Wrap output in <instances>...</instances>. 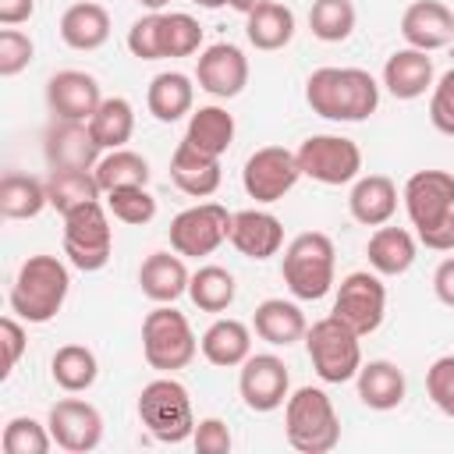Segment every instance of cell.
I'll return each mask as SVG.
<instances>
[{"mask_svg": "<svg viewBox=\"0 0 454 454\" xmlns=\"http://www.w3.org/2000/svg\"><path fill=\"white\" fill-rule=\"evenodd\" d=\"M305 103L326 121H365L380 106V82L362 67H316L305 82Z\"/></svg>", "mask_w": 454, "mask_h": 454, "instance_id": "obj_1", "label": "cell"}, {"mask_svg": "<svg viewBox=\"0 0 454 454\" xmlns=\"http://www.w3.org/2000/svg\"><path fill=\"white\" fill-rule=\"evenodd\" d=\"M71 291V273L57 255H28L11 284V312L25 323H50Z\"/></svg>", "mask_w": 454, "mask_h": 454, "instance_id": "obj_2", "label": "cell"}, {"mask_svg": "<svg viewBox=\"0 0 454 454\" xmlns=\"http://www.w3.org/2000/svg\"><path fill=\"white\" fill-rule=\"evenodd\" d=\"M284 436L298 454H326L340 443V419L326 390L298 387L284 401Z\"/></svg>", "mask_w": 454, "mask_h": 454, "instance_id": "obj_3", "label": "cell"}, {"mask_svg": "<svg viewBox=\"0 0 454 454\" xmlns=\"http://www.w3.org/2000/svg\"><path fill=\"white\" fill-rule=\"evenodd\" d=\"M333 241L323 231H305L284 248L280 277L298 301H319L333 287Z\"/></svg>", "mask_w": 454, "mask_h": 454, "instance_id": "obj_4", "label": "cell"}, {"mask_svg": "<svg viewBox=\"0 0 454 454\" xmlns=\"http://www.w3.org/2000/svg\"><path fill=\"white\" fill-rule=\"evenodd\" d=\"M138 419L160 443H184L195 433V411L184 383H177L170 372L145 383L138 394Z\"/></svg>", "mask_w": 454, "mask_h": 454, "instance_id": "obj_5", "label": "cell"}, {"mask_svg": "<svg viewBox=\"0 0 454 454\" xmlns=\"http://www.w3.org/2000/svg\"><path fill=\"white\" fill-rule=\"evenodd\" d=\"M362 337L344 326L337 316H326V319H316L309 330H305V351H309V362L316 369V376L323 383H348L358 376L362 369Z\"/></svg>", "mask_w": 454, "mask_h": 454, "instance_id": "obj_6", "label": "cell"}, {"mask_svg": "<svg viewBox=\"0 0 454 454\" xmlns=\"http://www.w3.org/2000/svg\"><path fill=\"white\" fill-rule=\"evenodd\" d=\"M199 351V340L192 333V323L174 305H156L142 319V355L156 372H177L192 365Z\"/></svg>", "mask_w": 454, "mask_h": 454, "instance_id": "obj_7", "label": "cell"}, {"mask_svg": "<svg viewBox=\"0 0 454 454\" xmlns=\"http://www.w3.org/2000/svg\"><path fill=\"white\" fill-rule=\"evenodd\" d=\"M114 252V231L103 202H85L71 213H64V255L82 273H96L110 262Z\"/></svg>", "mask_w": 454, "mask_h": 454, "instance_id": "obj_8", "label": "cell"}, {"mask_svg": "<svg viewBox=\"0 0 454 454\" xmlns=\"http://www.w3.org/2000/svg\"><path fill=\"white\" fill-rule=\"evenodd\" d=\"M294 156H298L301 177H312L326 188L351 184L362 170V149L344 135H309L294 149Z\"/></svg>", "mask_w": 454, "mask_h": 454, "instance_id": "obj_9", "label": "cell"}, {"mask_svg": "<svg viewBox=\"0 0 454 454\" xmlns=\"http://www.w3.org/2000/svg\"><path fill=\"white\" fill-rule=\"evenodd\" d=\"M231 216L234 213H227L220 202H199L181 209L170 220V248L192 259L213 255L223 241H231Z\"/></svg>", "mask_w": 454, "mask_h": 454, "instance_id": "obj_10", "label": "cell"}, {"mask_svg": "<svg viewBox=\"0 0 454 454\" xmlns=\"http://www.w3.org/2000/svg\"><path fill=\"white\" fill-rule=\"evenodd\" d=\"M344 326H351L358 337L380 330L383 316H387V287L380 280V273L372 270H355L337 284V298H333V312Z\"/></svg>", "mask_w": 454, "mask_h": 454, "instance_id": "obj_11", "label": "cell"}, {"mask_svg": "<svg viewBox=\"0 0 454 454\" xmlns=\"http://www.w3.org/2000/svg\"><path fill=\"white\" fill-rule=\"evenodd\" d=\"M301 177L298 156L284 145H262L245 160L241 184L255 202H280Z\"/></svg>", "mask_w": 454, "mask_h": 454, "instance_id": "obj_12", "label": "cell"}, {"mask_svg": "<svg viewBox=\"0 0 454 454\" xmlns=\"http://www.w3.org/2000/svg\"><path fill=\"white\" fill-rule=\"evenodd\" d=\"M238 390H241L245 408L266 415V411L284 408V401L291 397V372H287L284 358H277L270 351L266 355H248L241 362Z\"/></svg>", "mask_w": 454, "mask_h": 454, "instance_id": "obj_13", "label": "cell"}, {"mask_svg": "<svg viewBox=\"0 0 454 454\" xmlns=\"http://www.w3.org/2000/svg\"><path fill=\"white\" fill-rule=\"evenodd\" d=\"M46 426L53 433V443L71 454H85L103 443V415L96 404H89L82 397H60L50 408Z\"/></svg>", "mask_w": 454, "mask_h": 454, "instance_id": "obj_14", "label": "cell"}, {"mask_svg": "<svg viewBox=\"0 0 454 454\" xmlns=\"http://www.w3.org/2000/svg\"><path fill=\"white\" fill-rule=\"evenodd\" d=\"M195 82L202 92H209L216 99H234L248 85V57L234 43H213L199 53Z\"/></svg>", "mask_w": 454, "mask_h": 454, "instance_id": "obj_15", "label": "cell"}, {"mask_svg": "<svg viewBox=\"0 0 454 454\" xmlns=\"http://www.w3.org/2000/svg\"><path fill=\"white\" fill-rule=\"evenodd\" d=\"M43 156L50 170L71 167V170H96L103 149L89 131V121H57L43 131Z\"/></svg>", "mask_w": 454, "mask_h": 454, "instance_id": "obj_16", "label": "cell"}, {"mask_svg": "<svg viewBox=\"0 0 454 454\" xmlns=\"http://www.w3.org/2000/svg\"><path fill=\"white\" fill-rule=\"evenodd\" d=\"M404 209L415 231L433 227L454 209V174L447 170H415L404 181Z\"/></svg>", "mask_w": 454, "mask_h": 454, "instance_id": "obj_17", "label": "cell"}, {"mask_svg": "<svg viewBox=\"0 0 454 454\" xmlns=\"http://www.w3.org/2000/svg\"><path fill=\"white\" fill-rule=\"evenodd\" d=\"M103 103L99 82L89 71H57L46 82V106L57 121H89L96 114V106Z\"/></svg>", "mask_w": 454, "mask_h": 454, "instance_id": "obj_18", "label": "cell"}, {"mask_svg": "<svg viewBox=\"0 0 454 454\" xmlns=\"http://www.w3.org/2000/svg\"><path fill=\"white\" fill-rule=\"evenodd\" d=\"M401 35L415 50H443L454 39V14L443 0H415L401 14Z\"/></svg>", "mask_w": 454, "mask_h": 454, "instance_id": "obj_19", "label": "cell"}, {"mask_svg": "<svg viewBox=\"0 0 454 454\" xmlns=\"http://www.w3.org/2000/svg\"><path fill=\"white\" fill-rule=\"evenodd\" d=\"M231 245L245 259H270L284 248V223L266 209H241L231 216Z\"/></svg>", "mask_w": 454, "mask_h": 454, "instance_id": "obj_20", "label": "cell"}, {"mask_svg": "<svg viewBox=\"0 0 454 454\" xmlns=\"http://www.w3.org/2000/svg\"><path fill=\"white\" fill-rule=\"evenodd\" d=\"M188 266H184V255H170V252H153L145 255V262L138 266V287L149 301L156 305H174L181 294H188Z\"/></svg>", "mask_w": 454, "mask_h": 454, "instance_id": "obj_21", "label": "cell"}, {"mask_svg": "<svg viewBox=\"0 0 454 454\" xmlns=\"http://www.w3.org/2000/svg\"><path fill=\"white\" fill-rule=\"evenodd\" d=\"M383 85L394 99L426 96V89H433V57L426 50H415V46L394 50L383 64Z\"/></svg>", "mask_w": 454, "mask_h": 454, "instance_id": "obj_22", "label": "cell"}, {"mask_svg": "<svg viewBox=\"0 0 454 454\" xmlns=\"http://www.w3.org/2000/svg\"><path fill=\"white\" fill-rule=\"evenodd\" d=\"M170 177L184 195L206 199L220 188V177H223L220 174V156H209V153H202V149H195L192 142L181 138L174 156H170Z\"/></svg>", "mask_w": 454, "mask_h": 454, "instance_id": "obj_23", "label": "cell"}, {"mask_svg": "<svg viewBox=\"0 0 454 454\" xmlns=\"http://www.w3.org/2000/svg\"><path fill=\"white\" fill-rule=\"evenodd\" d=\"M348 209L362 227H383L397 213V184L387 174H365L355 177Z\"/></svg>", "mask_w": 454, "mask_h": 454, "instance_id": "obj_24", "label": "cell"}, {"mask_svg": "<svg viewBox=\"0 0 454 454\" xmlns=\"http://www.w3.org/2000/svg\"><path fill=\"white\" fill-rule=\"evenodd\" d=\"M355 383H358L362 404L372 408V411H394L404 401V394H408V380H404V372L390 358L362 362Z\"/></svg>", "mask_w": 454, "mask_h": 454, "instance_id": "obj_25", "label": "cell"}, {"mask_svg": "<svg viewBox=\"0 0 454 454\" xmlns=\"http://www.w3.org/2000/svg\"><path fill=\"white\" fill-rule=\"evenodd\" d=\"M202 358L216 369H234L252 355V330L241 319H213L199 340Z\"/></svg>", "mask_w": 454, "mask_h": 454, "instance_id": "obj_26", "label": "cell"}, {"mask_svg": "<svg viewBox=\"0 0 454 454\" xmlns=\"http://www.w3.org/2000/svg\"><path fill=\"white\" fill-rule=\"evenodd\" d=\"M365 255H369V266L380 273V277H401L411 270L415 255H419V245H415V234L404 231V227H376L369 245H365Z\"/></svg>", "mask_w": 454, "mask_h": 454, "instance_id": "obj_27", "label": "cell"}, {"mask_svg": "<svg viewBox=\"0 0 454 454\" xmlns=\"http://www.w3.org/2000/svg\"><path fill=\"white\" fill-rule=\"evenodd\" d=\"M252 326L273 348H291L294 340H305V330H309L305 312L294 301H284V298L259 301L255 305V316H252Z\"/></svg>", "mask_w": 454, "mask_h": 454, "instance_id": "obj_28", "label": "cell"}, {"mask_svg": "<svg viewBox=\"0 0 454 454\" xmlns=\"http://www.w3.org/2000/svg\"><path fill=\"white\" fill-rule=\"evenodd\" d=\"M60 39L71 50H82V53L99 50L110 39V11L103 4H92V0L71 4L60 14Z\"/></svg>", "mask_w": 454, "mask_h": 454, "instance_id": "obj_29", "label": "cell"}, {"mask_svg": "<svg viewBox=\"0 0 454 454\" xmlns=\"http://www.w3.org/2000/svg\"><path fill=\"white\" fill-rule=\"evenodd\" d=\"M192 103H195V85L181 71H163L145 89V106L163 124H174V121L188 117L192 114Z\"/></svg>", "mask_w": 454, "mask_h": 454, "instance_id": "obj_30", "label": "cell"}, {"mask_svg": "<svg viewBox=\"0 0 454 454\" xmlns=\"http://www.w3.org/2000/svg\"><path fill=\"white\" fill-rule=\"evenodd\" d=\"M245 35L255 50H266V53L284 50L294 39V11L280 0H270L252 14H245Z\"/></svg>", "mask_w": 454, "mask_h": 454, "instance_id": "obj_31", "label": "cell"}, {"mask_svg": "<svg viewBox=\"0 0 454 454\" xmlns=\"http://www.w3.org/2000/svg\"><path fill=\"white\" fill-rule=\"evenodd\" d=\"M99 195H103V188H99V181H96L92 170L57 167V170L46 174V199H50V206L60 216L71 213V209H78V206H85V202H96Z\"/></svg>", "mask_w": 454, "mask_h": 454, "instance_id": "obj_32", "label": "cell"}, {"mask_svg": "<svg viewBox=\"0 0 454 454\" xmlns=\"http://www.w3.org/2000/svg\"><path fill=\"white\" fill-rule=\"evenodd\" d=\"M184 142H192L195 149H202L209 156H223L234 142V117L223 106H199L188 114Z\"/></svg>", "mask_w": 454, "mask_h": 454, "instance_id": "obj_33", "label": "cell"}, {"mask_svg": "<svg viewBox=\"0 0 454 454\" xmlns=\"http://www.w3.org/2000/svg\"><path fill=\"white\" fill-rule=\"evenodd\" d=\"M46 206H50L46 181H39L32 174H18V170L4 174V181H0V213L7 220H32Z\"/></svg>", "mask_w": 454, "mask_h": 454, "instance_id": "obj_34", "label": "cell"}, {"mask_svg": "<svg viewBox=\"0 0 454 454\" xmlns=\"http://www.w3.org/2000/svg\"><path fill=\"white\" fill-rule=\"evenodd\" d=\"M89 131H92V138L99 142L103 153L124 149V142L135 135V110H131V103L124 96H106L96 106V114L89 117Z\"/></svg>", "mask_w": 454, "mask_h": 454, "instance_id": "obj_35", "label": "cell"}, {"mask_svg": "<svg viewBox=\"0 0 454 454\" xmlns=\"http://www.w3.org/2000/svg\"><path fill=\"white\" fill-rule=\"evenodd\" d=\"M50 376H53V383H57L60 390L82 394V390H89V387L96 383L99 362H96V355H92L85 344H64V348H57L53 358H50Z\"/></svg>", "mask_w": 454, "mask_h": 454, "instance_id": "obj_36", "label": "cell"}, {"mask_svg": "<svg viewBox=\"0 0 454 454\" xmlns=\"http://www.w3.org/2000/svg\"><path fill=\"white\" fill-rule=\"evenodd\" d=\"M92 174H96L103 195L117 192V188H138V184H149V160L131 149H110L99 156Z\"/></svg>", "mask_w": 454, "mask_h": 454, "instance_id": "obj_37", "label": "cell"}, {"mask_svg": "<svg viewBox=\"0 0 454 454\" xmlns=\"http://www.w3.org/2000/svg\"><path fill=\"white\" fill-rule=\"evenodd\" d=\"M234 294H238L234 273L223 266H199L188 280V298L202 312H227L234 305Z\"/></svg>", "mask_w": 454, "mask_h": 454, "instance_id": "obj_38", "label": "cell"}, {"mask_svg": "<svg viewBox=\"0 0 454 454\" xmlns=\"http://www.w3.org/2000/svg\"><path fill=\"white\" fill-rule=\"evenodd\" d=\"M355 4L351 0H312L309 28L319 43H344L355 32Z\"/></svg>", "mask_w": 454, "mask_h": 454, "instance_id": "obj_39", "label": "cell"}, {"mask_svg": "<svg viewBox=\"0 0 454 454\" xmlns=\"http://www.w3.org/2000/svg\"><path fill=\"white\" fill-rule=\"evenodd\" d=\"M0 447H4V454H46L53 447V433H50V426L35 422L32 415H14L4 426Z\"/></svg>", "mask_w": 454, "mask_h": 454, "instance_id": "obj_40", "label": "cell"}, {"mask_svg": "<svg viewBox=\"0 0 454 454\" xmlns=\"http://www.w3.org/2000/svg\"><path fill=\"white\" fill-rule=\"evenodd\" d=\"M199 46H202V25L192 14H184V11L163 14V25H160L163 57H192Z\"/></svg>", "mask_w": 454, "mask_h": 454, "instance_id": "obj_41", "label": "cell"}, {"mask_svg": "<svg viewBox=\"0 0 454 454\" xmlns=\"http://www.w3.org/2000/svg\"><path fill=\"white\" fill-rule=\"evenodd\" d=\"M106 209L121 220V223H149L156 216V199L149 195V184H138V188H117V192H106Z\"/></svg>", "mask_w": 454, "mask_h": 454, "instance_id": "obj_42", "label": "cell"}, {"mask_svg": "<svg viewBox=\"0 0 454 454\" xmlns=\"http://www.w3.org/2000/svg\"><path fill=\"white\" fill-rule=\"evenodd\" d=\"M35 57V43L28 32H18V28H4L0 32V74L4 78H14L21 74Z\"/></svg>", "mask_w": 454, "mask_h": 454, "instance_id": "obj_43", "label": "cell"}, {"mask_svg": "<svg viewBox=\"0 0 454 454\" xmlns=\"http://www.w3.org/2000/svg\"><path fill=\"white\" fill-rule=\"evenodd\" d=\"M160 25H163V14L160 11H149V14H142L128 28V50H131V57H138V60H163Z\"/></svg>", "mask_w": 454, "mask_h": 454, "instance_id": "obj_44", "label": "cell"}, {"mask_svg": "<svg viewBox=\"0 0 454 454\" xmlns=\"http://www.w3.org/2000/svg\"><path fill=\"white\" fill-rule=\"evenodd\" d=\"M426 394L443 415L454 419V355H440L426 369Z\"/></svg>", "mask_w": 454, "mask_h": 454, "instance_id": "obj_45", "label": "cell"}, {"mask_svg": "<svg viewBox=\"0 0 454 454\" xmlns=\"http://www.w3.org/2000/svg\"><path fill=\"white\" fill-rule=\"evenodd\" d=\"M429 121L436 131L454 138V67L443 71L433 82V96H429Z\"/></svg>", "mask_w": 454, "mask_h": 454, "instance_id": "obj_46", "label": "cell"}, {"mask_svg": "<svg viewBox=\"0 0 454 454\" xmlns=\"http://www.w3.org/2000/svg\"><path fill=\"white\" fill-rule=\"evenodd\" d=\"M192 443H195V450H202V454H227V450L234 447L231 429H227L223 419H202V422H195Z\"/></svg>", "mask_w": 454, "mask_h": 454, "instance_id": "obj_47", "label": "cell"}, {"mask_svg": "<svg viewBox=\"0 0 454 454\" xmlns=\"http://www.w3.org/2000/svg\"><path fill=\"white\" fill-rule=\"evenodd\" d=\"M0 340H4V369H0V376H11L14 365L21 362L25 348H28L25 326H21L14 316H4V319H0Z\"/></svg>", "mask_w": 454, "mask_h": 454, "instance_id": "obj_48", "label": "cell"}, {"mask_svg": "<svg viewBox=\"0 0 454 454\" xmlns=\"http://www.w3.org/2000/svg\"><path fill=\"white\" fill-rule=\"evenodd\" d=\"M419 234V241L426 245V248H433V252H454V209L443 216V220H436L433 227H422V231H415Z\"/></svg>", "mask_w": 454, "mask_h": 454, "instance_id": "obj_49", "label": "cell"}, {"mask_svg": "<svg viewBox=\"0 0 454 454\" xmlns=\"http://www.w3.org/2000/svg\"><path fill=\"white\" fill-rule=\"evenodd\" d=\"M433 291H436V298H440L447 309H454V255H447V259L436 266V273H433Z\"/></svg>", "mask_w": 454, "mask_h": 454, "instance_id": "obj_50", "label": "cell"}, {"mask_svg": "<svg viewBox=\"0 0 454 454\" xmlns=\"http://www.w3.org/2000/svg\"><path fill=\"white\" fill-rule=\"evenodd\" d=\"M35 14V0H0V25H21Z\"/></svg>", "mask_w": 454, "mask_h": 454, "instance_id": "obj_51", "label": "cell"}, {"mask_svg": "<svg viewBox=\"0 0 454 454\" xmlns=\"http://www.w3.org/2000/svg\"><path fill=\"white\" fill-rule=\"evenodd\" d=\"M262 4H270V0H231V7H234L238 14H252V11L262 7Z\"/></svg>", "mask_w": 454, "mask_h": 454, "instance_id": "obj_52", "label": "cell"}, {"mask_svg": "<svg viewBox=\"0 0 454 454\" xmlns=\"http://www.w3.org/2000/svg\"><path fill=\"white\" fill-rule=\"evenodd\" d=\"M192 4H199V7H206V11H216V7H227L231 0H192Z\"/></svg>", "mask_w": 454, "mask_h": 454, "instance_id": "obj_53", "label": "cell"}, {"mask_svg": "<svg viewBox=\"0 0 454 454\" xmlns=\"http://www.w3.org/2000/svg\"><path fill=\"white\" fill-rule=\"evenodd\" d=\"M138 4H142L145 11H163V7L170 4V0H138Z\"/></svg>", "mask_w": 454, "mask_h": 454, "instance_id": "obj_54", "label": "cell"}]
</instances>
